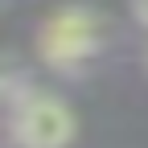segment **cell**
I'll return each instance as SVG.
<instances>
[{
	"label": "cell",
	"mask_w": 148,
	"mask_h": 148,
	"mask_svg": "<svg viewBox=\"0 0 148 148\" xmlns=\"http://www.w3.org/2000/svg\"><path fill=\"white\" fill-rule=\"evenodd\" d=\"M107 41V21L90 4H62L37 25V58L58 74H82L95 66Z\"/></svg>",
	"instance_id": "cell-1"
},
{
	"label": "cell",
	"mask_w": 148,
	"mask_h": 148,
	"mask_svg": "<svg viewBox=\"0 0 148 148\" xmlns=\"http://www.w3.org/2000/svg\"><path fill=\"white\" fill-rule=\"evenodd\" d=\"M4 107H8V140L16 148H70L78 136L74 107L53 90L29 86Z\"/></svg>",
	"instance_id": "cell-2"
},
{
	"label": "cell",
	"mask_w": 148,
	"mask_h": 148,
	"mask_svg": "<svg viewBox=\"0 0 148 148\" xmlns=\"http://www.w3.org/2000/svg\"><path fill=\"white\" fill-rule=\"evenodd\" d=\"M127 4H132V16L140 21V29L148 33V0H127Z\"/></svg>",
	"instance_id": "cell-3"
}]
</instances>
